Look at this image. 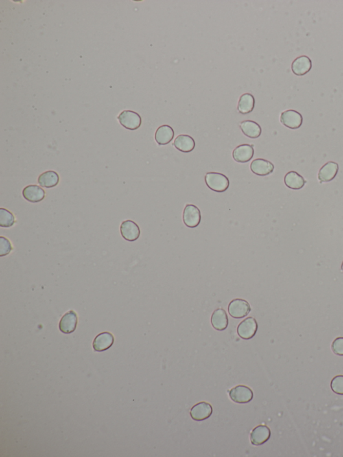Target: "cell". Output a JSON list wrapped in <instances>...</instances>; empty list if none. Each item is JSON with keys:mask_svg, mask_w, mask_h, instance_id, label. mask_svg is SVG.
Listing matches in <instances>:
<instances>
[{"mask_svg": "<svg viewBox=\"0 0 343 457\" xmlns=\"http://www.w3.org/2000/svg\"><path fill=\"white\" fill-rule=\"evenodd\" d=\"M114 343V336L109 332H104L98 334L93 341L94 350L97 352L106 351L110 348Z\"/></svg>", "mask_w": 343, "mask_h": 457, "instance_id": "cell-14", "label": "cell"}, {"mask_svg": "<svg viewBox=\"0 0 343 457\" xmlns=\"http://www.w3.org/2000/svg\"><path fill=\"white\" fill-rule=\"evenodd\" d=\"M271 436V431L268 426H257L252 430L250 435L251 443L255 446H259L266 443Z\"/></svg>", "mask_w": 343, "mask_h": 457, "instance_id": "cell-13", "label": "cell"}, {"mask_svg": "<svg viewBox=\"0 0 343 457\" xmlns=\"http://www.w3.org/2000/svg\"><path fill=\"white\" fill-rule=\"evenodd\" d=\"M280 122L284 126L292 130L300 128L303 123L302 115L298 111L289 109L281 113Z\"/></svg>", "mask_w": 343, "mask_h": 457, "instance_id": "cell-6", "label": "cell"}, {"mask_svg": "<svg viewBox=\"0 0 343 457\" xmlns=\"http://www.w3.org/2000/svg\"><path fill=\"white\" fill-rule=\"evenodd\" d=\"M274 164L267 160L257 158L251 163L250 169L253 174L260 176H266L272 174L274 170Z\"/></svg>", "mask_w": 343, "mask_h": 457, "instance_id": "cell-10", "label": "cell"}, {"mask_svg": "<svg viewBox=\"0 0 343 457\" xmlns=\"http://www.w3.org/2000/svg\"><path fill=\"white\" fill-rule=\"evenodd\" d=\"M12 246L7 238L0 237V255L1 257L7 255L12 251Z\"/></svg>", "mask_w": 343, "mask_h": 457, "instance_id": "cell-27", "label": "cell"}, {"mask_svg": "<svg viewBox=\"0 0 343 457\" xmlns=\"http://www.w3.org/2000/svg\"><path fill=\"white\" fill-rule=\"evenodd\" d=\"M257 329L258 325L257 321L253 317H248L238 326L237 334L243 340H249L256 334Z\"/></svg>", "mask_w": 343, "mask_h": 457, "instance_id": "cell-5", "label": "cell"}, {"mask_svg": "<svg viewBox=\"0 0 343 457\" xmlns=\"http://www.w3.org/2000/svg\"><path fill=\"white\" fill-rule=\"evenodd\" d=\"M228 312L233 318L243 319L251 312V307L246 300L236 299L229 303Z\"/></svg>", "mask_w": 343, "mask_h": 457, "instance_id": "cell-2", "label": "cell"}, {"mask_svg": "<svg viewBox=\"0 0 343 457\" xmlns=\"http://www.w3.org/2000/svg\"><path fill=\"white\" fill-rule=\"evenodd\" d=\"M183 222L189 228H195L201 222L200 209L196 205L188 204L186 205L183 215Z\"/></svg>", "mask_w": 343, "mask_h": 457, "instance_id": "cell-4", "label": "cell"}, {"mask_svg": "<svg viewBox=\"0 0 343 457\" xmlns=\"http://www.w3.org/2000/svg\"><path fill=\"white\" fill-rule=\"evenodd\" d=\"M211 323L214 329L217 331H225L229 325L228 316L226 310L223 308L216 309L212 314Z\"/></svg>", "mask_w": 343, "mask_h": 457, "instance_id": "cell-17", "label": "cell"}, {"mask_svg": "<svg viewBox=\"0 0 343 457\" xmlns=\"http://www.w3.org/2000/svg\"><path fill=\"white\" fill-rule=\"evenodd\" d=\"M120 124L127 130H136L141 126L140 115L134 111L126 110L122 111L117 117Z\"/></svg>", "mask_w": 343, "mask_h": 457, "instance_id": "cell-3", "label": "cell"}, {"mask_svg": "<svg viewBox=\"0 0 343 457\" xmlns=\"http://www.w3.org/2000/svg\"><path fill=\"white\" fill-rule=\"evenodd\" d=\"M255 97L251 93H244L238 102L237 109L241 114L247 115L252 112L255 108Z\"/></svg>", "mask_w": 343, "mask_h": 457, "instance_id": "cell-23", "label": "cell"}, {"mask_svg": "<svg viewBox=\"0 0 343 457\" xmlns=\"http://www.w3.org/2000/svg\"><path fill=\"white\" fill-rule=\"evenodd\" d=\"M312 61L307 56H300L292 64V71L297 76H303L311 70Z\"/></svg>", "mask_w": 343, "mask_h": 457, "instance_id": "cell-19", "label": "cell"}, {"mask_svg": "<svg viewBox=\"0 0 343 457\" xmlns=\"http://www.w3.org/2000/svg\"><path fill=\"white\" fill-rule=\"evenodd\" d=\"M15 222L14 216L10 211L4 208L0 209V226L8 228L12 227Z\"/></svg>", "mask_w": 343, "mask_h": 457, "instance_id": "cell-25", "label": "cell"}, {"mask_svg": "<svg viewBox=\"0 0 343 457\" xmlns=\"http://www.w3.org/2000/svg\"><path fill=\"white\" fill-rule=\"evenodd\" d=\"M174 137V131L171 126L163 125L157 129L155 133V141L159 146L167 145Z\"/></svg>", "mask_w": 343, "mask_h": 457, "instance_id": "cell-18", "label": "cell"}, {"mask_svg": "<svg viewBox=\"0 0 343 457\" xmlns=\"http://www.w3.org/2000/svg\"><path fill=\"white\" fill-rule=\"evenodd\" d=\"M229 397L237 404H247L253 398V391L246 386H237L229 391Z\"/></svg>", "mask_w": 343, "mask_h": 457, "instance_id": "cell-7", "label": "cell"}, {"mask_svg": "<svg viewBox=\"0 0 343 457\" xmlns=\"http://www.w3.org/2000/svg\"><path fill=\"white\" fill-rule=\"evenodd\" d=\"M338 165L335 162H329L320 168L318 172V180L320 183L331 182L338 174Z\"/></svg>", "mask_w": 343, "mask_h": 457, "instance_id": "cell-15", "label": "cell"}, {"mask_svg": "<svg viewBox=\"0 0 343 457\" xmlns=\"http://www.w3.org/2000/svg\"><path fill=\"white\" fill-rule=\"evenodd\" d=\"M332 390L336 394L343 395V375H337L331 381Z\"/></svg>", "mask_w": 343, "mask_h": 457, "instance_id": "cell-26", "label": "cell"}, {"mask_svg": "<svg viewBox=\"0 0 343 457\" xmlns=\"http://www.w3.org/2000/svg\"><path fill=\"white\" fill-rule=\"evenodd\" d=\"M307 181L298 172L290 171L286 174L285 183L288 188L292 190H300L305 187Z\"/></svg>", "mask_w": 343, "mask_h": 457, "instance_id": "cell-24", "label": "cell"}, {"mask_svg": "<svg viewBox=\"0 0 343 457\" xmlns=\"http://www.w3.org/2000/svg\"><path fill=\"white\" fill-rule=\"evenodd\" d=\"M341 269H342V271L343 272V262H342V265H341Z\"/></svg>", "mask_w": 343, "mask_h": 457, "instance_id": "cell-29", "label": "cell"}, {"mask_svg": "<svg viewBox=\"0 0 343 457\" xmlns=\"http://www.w3.org/2000/svg\"><path fill=\"white\" fill-rule=\"evenodd\" d=\"M23 195L29 202L37 203L44 200L46 193L45 190L38 185H28L24 189Z\"/></svg>", "mask_w": 343, "mask_h": 457, "instance_id": "cell-16", "label": "cell"}, {"mask_svg": "<svg viewBox=\"0 0 343 457\" xmlns=\"http://www.w3.org/2000/svg\"><path fill=\"white\" fill-rule=\"evenodd\" d=\"M213 413V408L207 402H202L196 404L192 408L191 416L195 421H203L209 419Z\"/></svg>", "mask_w": 343, "mask_h": 457, "instance_id": "cell-12", "label": "cell"}, {"mask_svg": "<svg viewBox=\"0 0 343 457\" xmlns=\"http://www.w3.org/2000/svg\"><path fill=\"white\" fill-rule=\"evenodd\" d=\"M205 180L207 187L217 192H226L230 185L229 178L219 172H208L205 175Z\"/></svg>", "mask_w": 343, "mask_h": 457, "instance_id": "cell-1", "label": "cell"}, {"mask_svg": "<svg viewBox=\"0 0 343 457\" xmlns=\"http://www.w3.org/2000/svg\"><path fill=\"white\" fill-rule=\"evenodd\" d=\"M332 350L336 355L343 356V337L336 338L333 341Z\"/></svg>", "mask_w": 343, "mask_h": 457, "instance_id": "cell-28", "label": "cell"}, {"mask_svg": "<svg viewBox=\"0 0 343 457\" xmlns=\"http://www.w3.org/2000/svg\"><path fill=\"white\" fill-rule=\"evenodd\" d=\"M120 232L124 239L128 242L136 241L141 233L138 225L132 220H126L122 223Z\"/></svg>", "mask_w": 343, "mask_h": 457, "instance_id": "cell-8", "label": "cell"}, {"mask_svg": "<svg viewBox=\"0 0 343 457\" xmlns=\"http://www.w3.org/2000/svg\"><path fill=\"white\" fill-rule=\"evenodd\" d=\"M60 181V177L57 172L53 170L43 172L39 176L38 183L41 187L46 189H51L56 187Z\"/></svg>", "mask_w": 343, "mask_h": 457, "instance_id": "cell-22", "label": "cell"}, {"mask_svg": "<svg viewBox=\"0 0 343 457\" xmlns=\"http://www.w3.org/2000/svg\"><path fill=\"white\" fill-rule=\"evenodd\" d=\"M253 145L241 144L233 150L232 156L235 162L239 163H247L250 162L254 156Z\"/></svg>", "mask_w": 343, "mask_h": 457, "instance_id": "cell-11", "label": "cell"}, {"mask_svg": "<svg viewBox=\"0 0 343 457\" xmlns=\"http://www.w3.org/2000/svg\"><path fill=\"white\" fill-rule=\"evenodd\" d=\"M77 323V314L73 310H70L61 318L59 323V329L63 333H72L75 331Z\"/></svg>", "mask_w": 343, "mask_h": 457, "instance_id": "cell-9", "label": "cell"}, {"mask_svg": "<svg viewBox=\"0 0 343 457\" xmlns=\"http://www.w3.org/2000/svg\"><path fill=\"white\" fill-rule=\"evenodd\" d=\"M195 141L189 135H179L174 140L173 146L180 152L189 153L195 148Z\"/></svg>", "mask_w": 343, "mask_h": 457, "instance_id": "cell-20", "label": "cell"}, {"mask_svg": "<svg viewBox=\"0 0 343 457\" xmlns=\"http://www.w3.org/2000/svg\"><path fill=\"white\" fill-rule=\"evenodd\" d=\"M241 132L246 136L251 139H256L261 134V126L256 122L251 120H246L239 124Z\"/></svg>", "mask_w": 343, "mask_h": 457, "instance_id": "cell-21", "label": "cell"}]
</instances>
